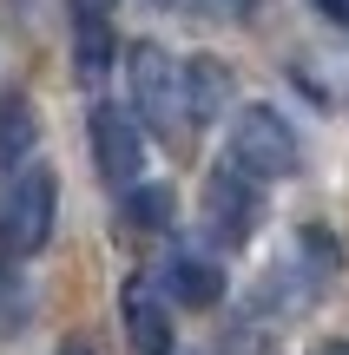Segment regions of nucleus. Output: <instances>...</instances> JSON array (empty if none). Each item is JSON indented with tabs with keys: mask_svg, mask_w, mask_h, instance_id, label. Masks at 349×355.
I'll use <instances>...</instances> for the list:
<instances>
[{
	"mask_svg": "<svg viewBox=\"0 0 349 355\" xmlns=\"http://www.w3.org/2000/svg\"><path fill=\"white\" fill-rule=\"evenodd\" d=\"M119 309H126V343H132V355H171V316H165V296L152 290V277H126Z\"/></svg>",
	"mask_w": 349,
	"mask_h": 355,
	"instance_id": "6",
	"label": "nucleus"
},
{
	"mask_svg": "<svg viewBox=\"0 0 349 355\" xmlns=\"http://www.w3.org/2000/svg\"><path fill=\"white\" fill-rule=\"evenodd\" d=\"M257 224H264V184L250 171H237L231 158L211 165V178H205V230L224 250H237V243L257 237Z\"/></svg>",
	"mask_w": 349,
	"mask_h": 355,
	"instance_id": "4",
	"label": "nucleus"
},
{
	"mask_svg": "<svg viewBox=\"0 0 349 355\" xmlns=\"http://www.w3.org/2000/svg\"><path fill=\"white\" fill-rule=\"evenodd\" d=\"M86 145H92V171L105 178V184L126 191L132 178H139V158H145V139H139V119L126 112V105H92L86 112Z\"/></svg>",
	"mask_w": 349,
	"mask_h": 355,
	"instance_id": "5",
	"label": "nucleus"
},
{
	"mask_svg": "<svg viewBox=\"0 0 349 355\" xmlns=\"http://www.w3.org/2000/svg\"><path fill=\"white\" fill-rule=\"evenodd\" d=\"M316 355H349V343H323V349H316Z\"/></svg>",
	"mask_w": 349,
	"mask_h": 355,
	"instance_id": "14",
	"label": "nucleus"
},
{
	"mask_svg": "<svg viewBox=\"0 0 349 355\" xmlns=\"http://www.w3.org/2000/svg\"><path fill=\"white\" fill-rule=\"evenodd\" d=\"M224 92H231L224 66H211V60L185 66V112H191V119H218L224 112Z\"/></svg>",
	"mask_w": 349,
	"mask_h": 355,
	"instance_id": "10",
	"label": "nucleus"
},
{
	"mask_svg": "<svg viewBox=\"0 0 349 355\" xmlns=\"http://www.w3.org/2000/svg\"><path fill=\"white\" fill-rule=\"evenodd\" d=\"M92 7H112V0H92Z\"/></svg>",
	"mask_w": 349,
	"mask_h": 355,
	"instance_id": "16",
	"label": "nucleus"
},
{
	"mask_svg": "<svg viewBox=\"0 0 349 355\" xmlns=\"http://www.w3.org/2000/svg\"><path fill=\"white\" fill-rule=\"evenodd\" d=\"M316 13H330L337 26H349V0H316Z\"/></svg>",
	"mask_w": 349,
	"mask_h": 355,
	"instance_id": "12",
	"label": "nucleus"
},
{
	"mask_svg": "<svg viewBox=\"0 0 349 355\" xmlns=\"http://www.w3.org/2000/svg\"><path fill=\"white\" fill-rule=\"evenodd\" d=\"M53 211H60V178L46 158L7 171V184H0V263H26L46 250Z\"/></svg>",
	"mask_w": 349,
	"mask_h": 355,
	"instance_id": "1",
	"label": "nucleus"
},
{
	"mask_svg": "<svg viewBox=\"0 0 349 355\" xmlns=\"http://www.w3.org/2000/svg\"><path fill=\"white\" fill-rule=\"evenodd\" d=\"M126 86H132V105H139V119H152L158 139H171V132L185 125V66L171 60L165 46H132L126 53Z\"/></svg>",
	"mask_w": 349,
	"mask_h": 355,
	"instance_id": "3",
	"label": "nucleus"
},
{
	"mask_svg": "<svg viewBox=\"0 0 349 355\" xmlns=\"http://www.w3.org/2000/svg\"><path fill=\"white\" fill-rule=\"evenodd\" d=\"M73 66L79 79H99L105 66H112V26H105V7H92V0H79L73 7Z\"/></svg>",
	"mask_w": 349,
	"mask_h": 355,
	"instance_id": "8",
	"label": "nucleus"
},
{
	"mask_svg": "<svg viewBox=\"0 0 349 355\" xmlns=\"http://www.w3.org/2000/svg\"><path fill=\"white\" fill-rule=\"evenodd\" d=\"M165 290L185 309H211V303H224V263L205 257V250H178L165 263Z\"/></svg>",
	"mask_w": 349,
	"mask_h": 355,
	"instance_id": "7",
	"label": "nucleus"
},
{
	"mask_svg": "<svg viewBox=\"0 0 349 355\" xmlns=\"http://www.w3.org/2000/svg\"><path fill=\"white\" fill-rule=\"evenodd\" d=\"M60 355H99V349H92V343H79V336H73V343H60Z\"/></svg>",
	"mask_w": 349,
	"mask_h": 355,
	"instance_id": "13",
	"label": "nucleus"
},
{
	"mask_svg": "<svg viewBox=\"0 0 349 355\" xmlns=\"http://www.w3.org/2000/svg\"><path fill=\"white\" fill-rule=\"evenodd\" d=\"M158 7H178V0H158Z\"/></svg>",
	"mask_w": 349,
	"mask_h": 355,
	"instance_id": "15",
	"label": "nucleus"
},
{
	"mask_svg": "<svg viewBox=\"0 0 349 355\" xmlns=\"http://www.w3.org/2000/svg\"><path fill=\"white\" fill-rule=\"evenodd\" d=\"M126 217L139 230H165L171 224V191L165 184H126Z\"/></svg>",
	"mask_w": 349,
	"mask_h": 355,
	"instance_id": "11",
	"label": "nucleus"
},
{
	"mask_svg": "<svg viewBox=\"0 0 349 355\" xmlns=\"http://www.w3.org/2000/svg\"><path fill=\"white\" fill-rule=\"evenodd\" d=\"M224 158L237 171H250L257 184H277V178H297V132L277 105H237L231 139H224Z\"/></svg>",
	"mask_w": 349,
	"mask_h": 355,
	"instance_id": "2",
	"label": "nucleus"
},
{
	"mask_svg": "<svg viewBox=\"0 0 349 355\" xmlns=\"http://www.w3.org/2000/svg\"><path fill=\"white\" fill-rule=\"evenodd\" d=\"M33 145H40V125H33V105L20 99V92H7L0 99V171H20L33 165Z\"/></svg>",
	"mask_w": 349,
	"mask_h": 355,
	"instance_id": "9",
	"label": "nucleus"
}]
</instances>
